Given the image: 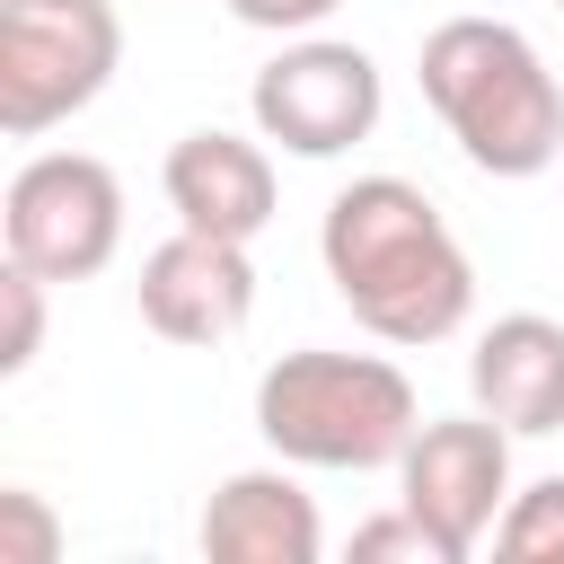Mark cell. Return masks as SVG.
<instances>
[{
	"instance_id": "cell-1",
	"label": "cell",
	"mask_w": 564,
	"mask_h": 564,
	"mask_svg": "<svg viewBox=\"0 0 564 564\" xmlns=\"http://www.w3.org/2000/svg\"><path fill=\"white\" fill-rule=\"evenodd\" d=\"M317 256H326V282L335 300L379 335V344H441L467 326L476 308V264L467 247L449 238L441 203L405 176H352L335 203H326V229H317Z\"/></svg>"
},
{
	"instance_id": "cell-2",
	"label": "cell",
	"mask_w": 564,
	"mask_h": 564,
	"mask_svg": "<svg viewBox=\"0 0 564 564\" xmlns=\"http://www.w3.org/2000/svg\"><path fill=\"white\" fill-rule=\"evenodd\" d=\"M423 97L485 176H538L564 159V88L502 18H441L423 35Z\"/></svg>"
},
{
	"instance_id": "cell-3",
	"label": "cell",
	"mask_w": 564,
	"mask_h": 564,
	"mask_svg": "<svg viewBox=\"0 0 564 564\" xmlns=\"http://www.w3.org/2000/svg\"><path fill=\"white\" fill-rule=\"evenodd\" d=\"M256 432L282 467H335V476H361V467H397L405 441L423 432V405H414V379L379 352H282L264 379H256Z\"/></svg>"
},
{
	"instance_id": "cell-4",
	"label": "cell",
	"mask_w": 564,
	"mask_h": 564,
	"mask_svg": "<svg viewBox=\"0 0 564 564\" xmlns=\"http://www.w3.org/2000/svg\"><path fill=\"white\" fill-rule=\"evenodd\" d=\"M123 62L115 0H0V132L35 141L97 106Z\"/></svg>"
},
{
	"instance_id": "cell-5",
	"label": "cell",
	"mask_w": 564,
	"mask_h": 564,
	"mask_svg": "<svg viewBox=\"0 0 564 564\" xmlns=\"http://www.w3.org/2000/svg\"><path fill=\"white\" fill-rule=\"evenodd\" d=\"M0 247L9 264L44 282H88L123 247V185L88 150H35L0 194Z\"/></svg>"
},
{
	"instance_id": "cell-6",
	"label": "cell",
	"mask_w": 564,
	"mask_h": 564,
	"mask_svg": "<svg viewBox=\"0 0 564 564\" xmlns=\"http://www.w3.org/2000/svg\"><path fill=\"white\" fill-rule=\"evenodd\" d=\"M247 106H256V132L282 141L291 159H344L352 141L379 132V62L361 44L308 35L256 70Z\"/></svg>"
},
{
	"instance_id": "cell-7",
	"label": "cell",
	"mask_w": 564,
	"mask_h": 564,
	"mask_svg": "<svg viewBox=\"0 0 564 564\" xmlns=\"http://www.w3.org/2000/svg\"><path fill=\"white\" fill-rule=\"evenodd\" d=\"M397 502L423 511L449 538V555L467 564L476 538L511 502V432L494 414H441V423H423L405 441V458H397Z\"/></svg>"
},
{
	"instance_id": "cell-8",
	"label": "cell",
	"mask_w": 564,
	"mask_h": 564,
	"mask_svg": "<svg viewBox=\"0 0 564 564\" xmlns=\"http://www.w3.org/2000/svg\"><path fill=\"white\" fill-rule=\"evenodd\" d=\"M256 308V264L238 238L176 229L141 256V326L167 344H229Z\"/></svg>"
},
{
	"instance_id": "cell-9",
	"label": "cell",
	"mask_w": 564,
	"mask_h": 564,
	"mask_svg": "<svg viewBox=\"0 0 564 564\" xmlns=\"http://www.w3.org/2000/svg\"><path fill=\"white\" fill-rule=\"evenodd\" d=\"M159 185H167V212H176V229H203V238H256L264 220H273V159H264V141H247V132H185L176 150H167V167H159Z\"/></svg>"
},
{
	"instance_id": "cell-10",
	"label": "cell",
	"mask_w": 564,
	"mask_h": 564,
	"mask_svg": "<svg viewBox=\"0 0 564 564\" xmlns=\"http://www.w3.org/2000/svg\"><path fill=\"white\" fill-rule=\"evenodd\" d=\"M467 388L502 432H564V326L538 308H511L476 335Z\"/></svg>"
},
{
	"instance_id": "cell-11",
	"label": "cell",
	"mask_w": 564,
	"mask_h": 564,
	"mask_svg": "<svg viewBox=\"0 0 564 564\" xmlns=\"http://www.w3.org/2000/svg\"><path fill=\"white\" fill-rule=\"evenodd\" d=\"M203 555L212 564H317L326 529H317V502L282 476V467H247L229 476L212 502H203Z\"/></svg>"
},
{
	"instance_id": "cell-12",
	"label": "cell",
	"mask_w": 564,
	"mask_h": 564,
	"mask_svg": "<svg viewBox=\"0 0 564 564\" xmlns=\"http://www.w3.org/2000/svg\"><path fill=\"white\" fill-rule=\"evenodd\" d=\"M494 555H511V564H564V476H538V485H520L502 502Z\"/></svg>"
},
{
	"instance_id": "cell-13",
	"label": "cell",
	"mask_w": 564,
	"mask_h": 564,
	"mask_svg": "<svg viewBox=\"0 0 564 564\" xmlns=\"http://www.w3.org/2000/svg\"><path fill=\"white\" fill-rule=\"evenodd\" d=\"M352 564H458L449 555V538L423 520V511H379V520H361L352 529Z\"/></svg>"
},
{
	"instance_id": "cell-14",
	"label": "cell",
	"mask_w": 564,
	"mask_h": 564,
	"mask_svg": "<svg viewBox=\"0 0 564 564\" xmlns=\"http://www.w3.org/2000/svg\"><path fill=\"white\" fill-rule=\"evenodd\" d=\"M44 352V273L0 264V379H18Z\"/></svg>"
},
{
	"instance_id": "cell-15",
	"label": "cell",
	"mask_w": 564,
	"mask_h": 564,
	"mask_svg": "<svg viewBox=\"0 0 564 564\" xmlns=\"http://www.w3.org/2000/svg\"><path fill=\"white\" fill-rule=\"evenodd\" d=\"M62 555V520L35 485H0V564H53Z\"/></svg>"
},
{
	"instance_id": "cell-16",
	"label": "cell",
	"mask_w": 564,
	"mask_h": 564,
	"mask_svg": "<svg viewBox=\"0 0 564 564\" xmlns=\"http://www.w3.org/2000/svg\"><path fill=\"white\" fill-rule=\"evenodd\" d=\"M344 0H229V18L238 26H264V35H291V26H317V18H335Z\"/></svg>"
},
{
	"instance_id": "cell-17",
	"label": "cell",
	"mask_w": 564,
	"mask_h": 564,
	"mask_svg": "<svg viewBox=\"0 0 564 564\" xmlns=\"http://www.w3.org/2000/svg\"><path fill=\"white\" fill-rule=\"evenodd\" d=\"M555 9H564V0H555Z\"/></svg>"
}]
</instances>
